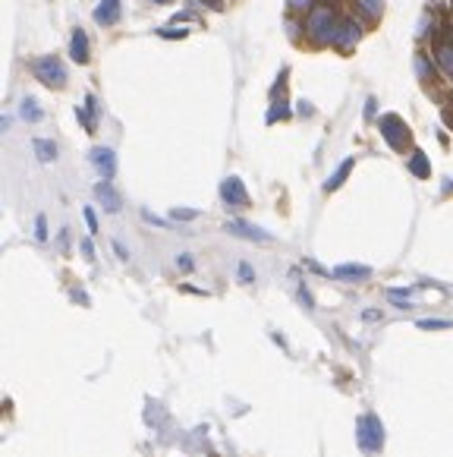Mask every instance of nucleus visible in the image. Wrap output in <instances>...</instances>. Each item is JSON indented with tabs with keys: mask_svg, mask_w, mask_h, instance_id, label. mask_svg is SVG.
Returning <instances> with one entry per match:
<instances>
[{
	"mask_svg": "<svg viewBox=\"0 0 453 457\" xmlns=\"http://www.w3.org/2000/svg\"><path fill=\"white\" fill-rule=\"evenodd\" d=\"M337 25H340V13L330 4H315L306 13V19H302V32H306V42L312 48H330L337 35Z\"/></svg>",
	"mask_w": 453,
	"mask_h": 457,
	"instance_id": "obj_1",
	"label": "nucleus"
},
{
	"mask_svg": "<svg viewBox=\"0 0 453 457\" xmlns=\"http://www.w3.org/2000/svg\"><path fill=\"white\" fill-rule=\"evenodd\" d=\"M32 76L38 79L42 85L47 89H66V83H70V70H66V63L57 57V54H44V57H35L29 63Z\"/></svg>",
	"mask_w": 453,
	"mask_h": 457,
	"instance_id": "obj_2",
	"label": "nucleus"
},
{
	"mask_svg": "<svg viewBox=\"0 0 453 457\" xmlns=\"http://www.w3.org/2000/svg\"><path fill=\"white\" fill-rule=\"evenodd\" d=\"M384 422L378 413H362L356 420V445L362 448L365 454H381L384 451Z\"/></svg>",
	"mask_w": 453,
	"mask_h": 457,
	"instance_id": "obj_3",
	"label": "nucleus"
},
{
	"mask_svg": "<svg viewBox=\"0 0 453 457\" xmlns=\"http://www.w3.org/2000/svg\"><path fill=\"white\" fill-rule=\"evenodd\" d=\"M378 126H381L384 142H387L394 152H407L412 145V133H409L407 120H403L400 114H381V117H378Z\"/></svg>",
	"mask_w": 453,
	"mask_h": 457,
	"instance_id": "obj_4",
	"label": "nucleus"
},
{
	"mask_svg": "<svg viewBox=\"0 0 453 457\" xmlns=\"http://www.w3.org/2000/svg\"><path fill=\"white\" fill-rule=\"evenodd\" d=\"M359 42H362V25L356 23L353 16H340V25H337V35H334V48L340 54H353Z\"/></svg>",
	"mask_w": 453,
	"mask_h": 457,
	"instance_id": "obj_5",
	"label": "nucleus"
},
{
	"mask_svg": "<svg viewBox=\"0 0 453 457\" xmlns=\"http://www.w3.org/2000/svg\"><path fill=\"white\" fill-rule=\"evenodd\" d=\"M224 231L240 240H252V243H271V233L259 224H249V221H227Z\"/></svg>",
	"mask_w": 453,
	"mask_h": 457,
	"instance_id": "obj_6",
	"label": "nucleus"
},
{
	"mask_svg": "<svg viewBox=\"0 0 453 457\" xmlns=\"http://www.w3.org/2000/svg\"><path fill=\"white\" fill-rule=\"evenodd\" d=\"M221 199H224V205H230V208H246L252 202L240 177H227L224 183H221Z\"/></svg>",
	"mask_w": 453,
	"mask_h": 457,
	"instance_id": "obj_7",
	"label": "nucleus"
},
{
	"mask_svg": "<svg viewBox=\"0 0 453 457\" xmlns=\"http://www.w3.org/2000/svg\"><path fill=\"white\" fill-rule=\"evenodd\" d=\"M89 158H92L94 171H98L104 180H111L113 173H117V152L107 149V145H98V149H92Z\"/></svg>",
	"mask_w": 453,
	"mask_h": 457,
	"instance_id": "obj_8",
	"label": "nucleus"
},
{
	"mask_svg": "<svg viewBox=\"0 0 453 457\" xmlns=\"http://www.w3.org/2000/svg\"><path fill=\"white\" fill-rule=\"evenodd\" d=\"M94 199H98V205L104 208L107 214H117L120 208H123V199H120V193L111 186V180H101V183L94 186Z\"/></svg>",
	"mask_w": 453,
	"mask_h": 457,
	"instance_id": "obj_9",
	"label": "nucleus"
},
{
	"mask_svg": "<svg viewBox=\"0 0 453 457\" xmlns=\"http://www.w3.org/2000/svg\"><path fill=\"white\" fill-rule=\"evenodd\" d=\"M123 16V0H101L94 6V23L98 25H117Z\"/></svg>",
	"mask_w": 453,
	"mask_h": 457,
	"instance_id": "obj_10",
	"label": "nucleus"
},
{
	"mask_svg": "<svg viewBox=\"0 0 453 457\" xmlns=\"http://www.w3.org/2000/svg\"><path fill=\"white\" fill-rule=\"evenodd\" d=\"M435 63H438V73H444L453 83V38L435 42Z\"/></svg>",
	"mask_w": 453,
	"mask_h": 457,
	"instance_id": "obj_11",
	"label": "nucleus"
},
{
	"mask_svg": "<svg viewBox=\"0 0 453 457\" xmlns=\"http://www.w3.org/2000/svg\"><path fill=\"white\" fill-rule=\"evenodd\" d=\"M416 76H418V83L422 85H428V83H435V76H438V63H435V54H428V51H418L416 54Z\"/></svg>",
	"mask_w": 453,
	"mask_h": 457,
	"instance_id": "obj_12",
	"label": "nucleus"
},
{
	"mask_svg": "<svg viewBox=\"0 0 453 457\" xmlns=\"http://www.w3.org/2000/svg\"><path fill=\"white\" fill-rule=\"evenodd\" d=\"M70 57L76 60V63H89V60H92L89 35H85L82 29H73V35H70Z\"/></svg>",
	"mask_w": 453,
	"mask_h": 457,
	"instance_id": "obj_13",
	"label": "nucleus"
},
{
	"mask_svg": "<svg viewBox=\"0 0 453 457\" xmlns=\"http://www.w3.org/2000/svg\"><path fill=\"white\" fill-rule=\"evenodd\" d=\"M330 274H334L337 281H368L371 268L368 265H356V262H347V265H337Z\"/></svg>",
	"mask_w": 453,
	"mask_h": 457,
	"instance_id": "obj_14",
	"label": "nucleus"
},
{
	"mask_svg": "<svg viewBox=\"0 0 453 457\" xmlns=\"http://www.w3.org/2000/svg\"><path fill=\"white\" fill-rule=\"evenodd\" d=\"M407 171L412 173V177H418V180H428V177H431V161L425 158V152H422V149H412V152H409Z\"/></svg>",
	"mask_w": 453,
	"mask_h": 457,
	"instance_id": "obj_15",
	"label": "nucleus"
},
{
	"mask_svg": "<svg viewBox=\"0 0 453 457\" xmlns=\"http://www.w3.org/2000/svg\"><path fill=\"white\" fill-rule=\"evenodd\" d=\"M353 6L365 23H378L384 16V0H353Z\"/></svg>",
	"mask_w": 453,
	"mask_h": 457,
	"instance_id": "obj_16",
	"label": "nucleus"
},
{
	"mask_svg": "<svg viewBox=\"0 0 453 457\" xmlns=\"http://www.w3.org/2000/svg\"><path fill=\"white\" fill-rule=\"evenodd\" d=\"M356 167V158H347L340 167H337L334 173H330L328 180H324V193H334V190H340L343 183H347V177H349V171Z\"/></svg>",
	"mask_w": 453,
	"mask_h": 457,
	"instance_id": "obj_17",
	"label": "nucleus"
},
{
	"mask_svg": "<svg viewBox=\"0 0 453 457\" xmlns=\"http://www.w3.org/2000/svg\"><path fill=\"white\" fill-rule=\"evenodd\" d=\"M94 107H98V104H94V95L85 98L82 107H76V120L85 126V133H94V130H98V123H94V120H98V111H94Z\"/></svg>",
	"mask_w": 453,
	"mask_h": 457,
	"instance_id": "obj_18",
	"label": "nucleus"
},
{
	"mask_svg": "<svg viewBox=\"0 0 453 457\" xmlns=\"http://www.w3.org/2000/svg\"><path fill=\"white\" fill-rule=\"evenodd\" d=\"M19 117L29 120V123H38V120H44V107L38 104V98L25 95L23 102H19Z\"/></svg>",
	"mask_w": 453,
	"mask_h": 457,
	"instance_id": "obj_19",
	"label": "nucleus"
},
{
	"mask_svg": "<svg viewBox=\"0 0 453 457\" xmlns=\"http://www.w3.org/2000/svg\"><path fill=\"white\" fill-rule=\"evenodd\" d=\"M32 152H35V158L42 161V164H54V161H57V145H54V139H35Z\"/></svg>",
	"mask_w": 453,
	"mask_h": 457,
	"instance_id": "obj_20",
	"label": "nucleus"
},
{
	"mask_svg": "<svg viewBox=\"0 0 453 457\" xmlns=\"http://www.w3.org/2000/svg\"><path fill=\"white\" fill-rule=\"evenodd\" d=\"M287 117H290V104L283 102V98H280V102L274 98L271 111H268V123H277V120H287Z\"/></svg>",
	"mask_w": 453,
	"mask_h": 457,
	"instance_id": "obj_21",
	"label": "nucleus"
},
{
	"mask_svg": "<svg viewBox=\"0 0 453 457\" xmlns=\"http://www.w3.org/2000/svg\"><path fill=\"white\" fill-rule=\"evenodd\" d=\"M453 322H447V319H418V328L422 331H441V328H450Z\"/></svg>",
	"mask_w": 453,
	"mask_h": 457,
	"instance_id": "obj_22",
	"label": "nucleus"
},
{
	"mask_svg": "<svg viewBox=\"0 0 453 457\" xmlns=\"http://www.w3.org/2000/svg\"><path fill=\"white\" fill-rule=\"evenodd\" d=\"M387 300H390L394 306L407 309V306H409V287H407V291H397V287H394V291H387Z\"/></svg>",
	"mask_w": 453,
	"mask_h": 457,
	"instance_id": "obj_23",
	"label": "nucleus"
},
{
	"mask_svg": "<svg viewBox=\"0 0 453 457\" xmlns=\"http://www.w3.org/2000/svg\"><path fill=\"white\" fill-rule=\"evenodd\" d=\"M236 278H240L242 284H252V281H255L252 265H249V262H240V268H236Z\"/></svg>",
	"mask_w": 453,
	"mask_h": 457,
	"instance_id": "obj_24",
	"label": "nucleus"
},
{
	"mask_svg": "<svg viewBox=\"0 0 453 457\" xmlns=\"http://www.w3.org/2000/svg\"><path fill=\"white\" fill-rule=\"evenodd\" d=\"M170 218L173 221H192V218H199V212H195V208H173Z\"/></svg>",
	"mask_w": 453,
	"mask_h": 457,
	"instance_id": "obj_25",
	"label": "nucleus"
},
{
	"mask_svg": "<svg viewBox=\"0 0 453 457\" xmlns=\"http://www.w3.org/2000/svg\"><path fill=\"white\" fill-rule=\"evenodd\" d=\"M35 240H38V243H44V240H47V218H44V214H38V218H35Z\"/></svg>",
	"mask_w": 453,
	"mask_h": 457,
	"instance_id": "obj_26",
	"label": "nucleus"
},
{
	"mask_svg": "<svg viewBox=\"0 0 453 457\" xmlns=\"http://www.w3.org/2000/svg\"><path fill=\"white\" fill-rule=\"evenodd\" d=\"M315 4H318V0H290V10H296V13H309Z\"/></svg>",
	"mask_w": 453,
	"mask_h": 457,
	"instance_id": "obj_27",
	"label": "nucleus"
},
{
	"mask_svg": "<svg viewBox=\"0 0 453 457\" xmlns=\"http://www.w3.org/2000/svg\"><path fill=\"white\" fill-rule=\"evenodd\" d=\"M85 224H89L92 233L98 231V214H94V208H85Z\"/></svg>",
	"mask_w": 453,
	"mask_h": 457,
	"instance_id": "obj_28",
	"label": "nucleus"
},
{
	"mask_svg": "<svg viewBox=\"0 0 453 457\" xmlns=\"http://www.w3.org/2000/svg\"><path fill=\"white\" fill-rule=\"evenodd\" d=\"M177 268H182V272H192V255H177Z\"/></svg>",
	"mask_w": 453,
	"mask_h": 457,
	"instance_id": "obj_29",
	"label": "nucleus"
},
{
	"mask_svg": "<svg viewBox=\"0 0 453 457\" xmlns=\"http://www.w3.org/2000/svg\"><path fill=\"white\" fill-rule=\"evenodd\" d=\"M375 114H378V102H375V98H368V102H365V117H368V120H378Z\"/></svg>",
	"mask_w": 453,
	"mask_h": 457,
	"instance_id": "obj_30",
	"label": "nucleus"
},
{
	"mask_svg": "<svg viewBox=\"0 0 453 457\" xmlns=\"http://www.w3.org/2000/svg\"><path fill=\"white\" fill-rule=\"evenodd\" d=\"M164 38H186V29H161Z\"/></svg>",
	"mask_w": 453,
	"mask_h": 457,
	"instance_id": "obj_31",
	"label": "nucleus"
},
{
	"mask_svg": "<svg viewBox=\"0 0 453 457\" xmlns=\"http://www.w3.org/2000/svg\"><path fill=\"white\" fill-rule=\"evenodd\" d=\"M201 4H205L208 10H214V13H221V10H224V0H201Z\"/></svg>",
	"mask_w": 453,
	"mask_h": 457,
	"instance_id": "obj_32",
	"label": "nucleus"
},
{
	"mask_svg": "<svg viewBox=\"0 0 453 457\" xmlns=\"http://www.w3.org/2000/svg\"><path fill=\"white\" fill-rule=\"evenodd\" d=\"M82 252H85V259H94V250H92V240H82Z\"/></svg>",
	"mask_w": 453,
	"mask_h": 457,
	"instance_id": "obj_33",
	"label": "nucleus"
},
{
	"mask_svg": "<svg viewBox=\"0 0 453 457\" xmlns=\"http://www.w3.org/2000/svg\"><path fill=\"white\" fill-rule=\"evenodd\" d=\"M113 250H117L120 259H130V255H126V250H123V243H113Z\"/></svg>",
	"mask_w": 453,
	"mask_h": 457,
	"instance_id": "obj_34",
	"label": "nucleus"
},
{
	"mask_svg": "<svg viewBox=\"0 0 453 457\" xmlns=\"http://www.w3.org/2000/svg\"><path fill=\"white\" fill-rule=\"evenodd\" d=\"M299 114L306 117V114H312V104H306V102H299Z\"/></svg>",
	"mask_w": 453,
	"mask_h": 457,
	"instance_id": "obj_35",
	"label": "nucleus"
},
{
	"mask_svg": "<svg viewBox=\"0 0 453 457\" xmlns=\"http://www.w3.org/2000/svg\"><path fill=\"white\" fill-rule=\"evenodd\" d=\"M148 4H158V6H164V4H173V0H148Z\"/></svg>",
	"mask_w": 453,
	"mask_h": 457,
	"instance_id": "obj_36",
	"label": "nucleus"
},
{
	"mask_svg": "<svg viewBox=\"0 0 453 457\" xmlns=\"http://www.w3.org/2000/svg\"><path fill=\"white\" fill-rule=\"evenodd\" d=\"M450 6H453V0H450Z\"/></svg>",
	"mask_w": 453,
	"mask_h": 457,
	"instance_id": "obj_37",
	"label": "nucleus"
}]
</instances>
